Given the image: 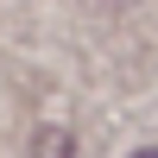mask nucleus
<instances>
[{"label": "nucleus", "mask_w": 158, "mask_h": 158, "mask_svg": "<svg viewBox=\"0 0 158 158\" xmlns=\"http://www.w3.org/2000/svg\"><path fill=\"white\" fill-rule=\"evenodd\" d=\"M133 158H158V146H146V152H133Z\"/></svg>", "instance_id": "1"}]
</instances>
